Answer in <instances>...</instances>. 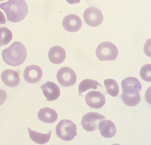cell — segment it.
Listing matches in <instances>:
<instances>
[{"mask_svg":"<svg viewBox=\"0 0 151 145\" xmlns=\"http://www.w3.org/2000/svg\"><path fill=\"white\" fill-rule=\"evenodd\" d=\"M0 8L5 11L8 20L14 23L24 19L28 13V5L24 0H9L1 4Z\"/></svg>","mask_w":151,"mask_h":145,"instance_id":"obj_1","label":"cell"},{"mask_svg":"<svg viewBox=\"0 0 151 145\" xmlns=\"http://www.w3.org/2000/svg\"><path fill=\"white\" fill-rule=\"evenodd\" d=\"M27 52L25 46L20 42H13L8 48L3 50L2 57L4 62L11 66L21 65L26 59Z\"/></svg>","mask_w":151,"mask_h":145,"instance_id":"obj_2","label":"cell"},{"mask_svg":"<svg viewBox=\"0 0 151 145\" xmlns=\"http://www.w3.org/2000/svg\"><path fill=\"white\" fill-rule=\"evenodd\" d=\"M56 133L62 140H72L77 135L76 125L71 120L62 119L56 125Z\"/></svg>","mask_w":151,"mask_h":145,"instance_id":"obj_3","label":"cell"},{"mask_svg":"<svg viewBox=\"0 0 151 145\" xmlns=\"http://www.w3.org/2000/svg\"><path fill=\"white\" fill-rule=\"evenodd\" d=\"M117 47L112 42H105L97 47L96 54L100 61H112L116 59L118 55Z\"/></svg>","mask_w":151,"mask_h":145,"instance_id":"obj_4","label":"cell"},{"mask_svg":"<svg viewBox=\"0 0 151 145\" xmlns=\"http://www.w3.org/2000/svg\"><path fill=\"white\" fill-rule=\"evenodd\" d=\"M106 118V117L97 112H88L83 116L81 125L86 131H93L98 129L99 122Z\"/></svg>","mask_w":151,"mask_h":145,"instance_id":"obj_5","label":"cell"},{"mask_svg":"<svg viewBox=\"0 0 151 145\" xmlns=\"http://www.w3.org/2000/svg\"><path fill=\"white\" fill-rule=\"evenodd\" d=\"M57 79L63 86L70 87L76 83L77 76L75 72L68 67H63L57 72Z\"/></svg>","mask_w":151,"mask_h":145,"instance_id":"obj_6","label":"cell"},{"mask_svg":"<svg viewBox=\"0 0 151 145\" xmlns=\"http://www.w3.org/2000/svg\"><path fill=\"white\" fill-rule=\"evenodd\" d=\"M85 22L91 27H97L103 22V15L100 10L93 6L85 10L83 13Z\"/></svg>","mask_w":151,"mask_h":145,"instance_id":"obj_7","label":"cell"},{"mask_svg":"<svg viewBox=\"0 0 151 145\" xmlns=\"http://www.w3.org/2000/svg\"><path fill=\"white\" fill-rule=\"evenodd\" d=\"M85 101L86 104L91 108H100L105 104L106 98L100 92L91 91L86 95Z\"/></svg>","mask_w":151,"mask_h":145,"instance_id":"obj_8","label":"cell"},{"mask_svg":"<svg viewBox=\"0 0 151 145\" xmlns=\"http://www.w3.org/2000/svg\"><path fill=\"white\" fill-rule=\"evenodd\" d=\"M42 70L40 67L35 65L27 66L24 71V78L26 82L34 84L40 81L42 77Z\"/></svg>","mask_w":151,"mask_h":145,"instance_id":"obj_9","label":"cell"},{"mask_svg":"<svg viewBox=\"0 0 151 145\" xmlns=\"http://www.w3.org/2000/svg\"><path fill=\"white\" fill-rule=\"evenodd\" d=\"M47 100L53 101L59 98L60 95V88L57 84L52 81H47L40 87Z\"/></svg>","mask_w":151,"mask_h":145,"instance_id":"obj_10","label":"cell"},{"mask_svg":"<svg viewBox=\"0 0 151 145\" xmlns=\"http://www.w3.org/2000/svg\"><path fill=\"white\" fill-rule=\"evenodd\" d=\"M63 26L66 31L70 32H75L81 28L82 26V20L77 15L70 14L63 19Z\"/></svg>","mask_w":151,"mask_h":145,"instance_id":"obj_11","label":"cell"},{"mask_svg":"<svg viewBox=\"0 0 151 145\" xmlns=\"http://www.w3.org/2000/svg\"><path fill=\"white\" fill-rule=\"evenodd\" d=\"M123 93H136L142 89V85L138 79L135 77H128L121 82Z\"/></svg>","mask_w":151,"mask_h":145,"instance_id":"obj_12","label":"cell"},{"mask_svg":"<svg viewBox=\"0 0 151 145\" xmlns=\"http://www.w3.org/2000/svg\"><path fill=\"white\" fill-rule=\"evenodd\" d=\"M1 78L3 83L9 87H15L19 85L20 78L18 73L14 70L7 69L2 72Z\"/></svg>","mask_w":151,"mask_h":145,"instance_id":"obj_13","label":"cell"},{"mask_svg":"<svg viewBox=\"0 0 151 145\" xmlns=\"http://www.w3.org/2000/svg\"><path fill=\"white\" fill-rule=\"evenodd\" d=\"M99 129L101 134L106 138H112L116 134L115 125L110 120H101L99 123Z\"/></svg>","mask_w":151,"mask_h":145,"instance_id":"obj_14","label":"cell"},{"mask_svg":"<svg viewBox=\"0 0 151 145\" xmlns=\"http://www.w3.org/2000/svg\"><path fill=\"white\" fill-rule=\"evenodd\" d=\"M49 60L55 64L62 63L65 60L66 53L65 50L59 46L52 47L48 52Z\"/></svg>","mask_w":151,"mask_h":145,"instance_id":"obj_15","label":"cell"},{"mask_svg":"<svg viewBox=\"0 0 151 145\" xmlns=\"http://www.w3.org/2000/svg\"><path fill=\"white\" fill-rule=\"evenodd\" d=\"M58 114L55 110L48 107L41 108L38 113V117L45 123H55L58 118Z\"/></svg>","mask_w":151,"mask_h":145,"instance_id":"obj_16","label":"cell"},{"mask_svg":"<svg viewBox=\"0 0 151 145\" xmlns=\"http://www.w3.org/2000/svg\"><path fill=\"white\" fill-rule=\"evenodd\" d=\"M30 138L34 142L40 145H43L49 141L51 138L52 131L47 134H42L35 131H32L29 127L28 128Z\"/></svg>","mask_w":151,"mask_h":145,"instance_id":"obj_17","label":"cell"},{"mask_svg":"<svg viewBox=\"0 0 151 145\" xmlns=\"http://www.w3.org/2000/svg\"><path fill=\"white\" fill-rule=\"evenodd\" d=\"M121 98L123 102L125 105L130 107H133L138 104L141 99L139 93H122L121 95Z\"/></svg>","mask_w":151,"mask_h":145,"instance_id":"obj_18","label":"cell"},{"mask_svg":"<svg viewBox=\"0 0 151 145\" xmlns=\"http://www.w3.org/2000/svg\"><path fill=\"white\" fill-rule=\"evenodd\" d=\"M100 86L102 87V85L99 83L97 80L91 79L84 80L81 81L78 85V93L79 95L83 96L82 93L85 92L87 90L90 89H96L98 86Z\"/></svg>","mask_w":151,"mask_h":145,"instance_id":"obj_19","label":"cell"},{"mask_svg":"<svg viewBox=\"0 0 151 145\" xmlns=\"http://www.w3.org/2000/svg\"><path fill=\"white\" fill-rule=\"evenodd\" d=\"M104 82L106 90L109 94L113 97H116L118 95L119 87L115 80L113 79H108L105 80Z\"/></svg>","mask_w":151,"mask_h":145,"instance_id":"obj_20","label":"cell"},{"mask_svg":"<svg viewBox=\"0 0 151 145\" xmlns=\"http://www.w3.org/2000/svg\"><path fill=\"white\" fill-rule=\"evenodd\" d=\"M13 39L12 32L6 27H0V47L8 44Z\"/></svg>","mask_w":151,"mask_h":145,"instance_id":"obj_21","label":"cell"},{"mask_svg":"<svg viewBox=\"0 0 151 145\" xmlns=\"http://www.w3.org/2000/svg\"><path fill=\"white\" fill-rule=\"evenodd\" d=\"M140 77L142 79L147 82L151 81V64L145 65L140 69Z\"/></svg>","mask_w":151,"mask_h":145,"instance_id":"obj_22","label":"cell"},{"mask_svg":"<svg viewBox=\"0 0 151 145\" xmlns=\"http://www.w3.org/2000/svg\"><path fill=\"white\" fill-rule=\"evenodd\" d=\"M7 93L3 89H0V105L3 104L7 98Z\"/></svg>","mask_w":151,"mask_h":145,"instance_id":"obj_23","label":"cell"},{"mask_svg":"<svg viewBox=\"0 0 151 145\" xmlns=\"http://www.w3.org/2000/svg\"><path fill=\"white\" fill-rule=\"evenodd\" d=\"M6 23V18L2 11H0V24H5Z\"/></svg>","mask_w":151,"mask_h":145,"instance_id":"obj_24","label":"cell"}]
</instances>
